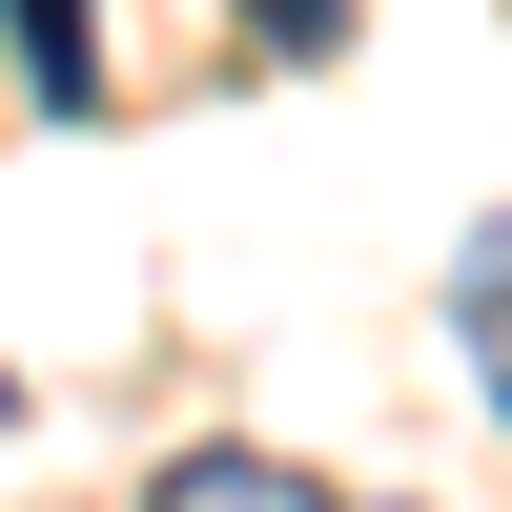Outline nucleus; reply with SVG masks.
<instances>
[{"label":"nucleus","instance_id":"1","mask_svg":"<svg viewBox=\"0 0 512 512\" xmlns=\"http://www.w3.org/2000/svg\"><path fill=\"white\" fill-rule=\"evenodd\" d=\"M0 62L41 123H103V0H0Z\"/></svg>","mask_w":512,"mask_h":512},{"label":"nucleus","instance_id":"2","mask_svg":"<svg viewBox=\"0 0 512 512\" xmlns=\"http://www.w3.org/2000/svg\"><path fill=\"white\" fill-rule=\"evenodd\" d=\"M451 328H472V369H492V431H512V205L451 246Z\"/></svg>","mask_w":512,"mask_h":512},{"label":"nucleus","instance_id":"3","mask_svg":"<svg viewBox=\"0 0 512 512\" xmlns=\"http://www.w3.org/2000/svg\"><path fill=\"white\" fill-rule=\"evenodd\" d=\"M144 512H328V492L287 472V451H185V472H164Z\"/></svg>","mask_w":512,"mask_h":512},{"label":"nucleus","instance_id":"4","mask_svg":"<svg viewBox=\"0 0 512 512\" xmlns=\"http://www.w3.org/2000/svg\"><path fill=\"white\" fill-rule=\"evenodd\" d=\"M267 41H287V62H328V41H349V0H267Z\"/></svg>","mask_w":512,"mask_h":512},{"label":"nucleus","instance_id":"5","mask_svg":"<svg viewBox=\"0 0 512 512\" xmlns=\"http://www.w3.org/2000/svg\"><path fill=\"white\" fill-rule=\"evenodd\" d=\"M0 431H21V369H0Z\"/></svg>","mask_w":512,"mask_h":512}]
</instances>
